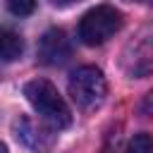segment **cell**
Masks as SVG:
<instances>
[{
    "instance_id": "cell-1",
    "label": "cell",
    "mask_w": 153,
    "mask_h": 153,
    "mask_svg": "<svg viewBox=\"0 0 153 153\" xmlns=\"http://www.w3.org/2000/svg\"><path fill=\"white\" fill-rule=\"evenodd\" d=\"M24 96L31 103V108L41 115L43 122H48L53 129H65L72 122V112L65 103V98L57 93V88L48 79H31L24 86Z\"/></svg>"
},
{
    "instance_id": "cell-2",
    "label": "cell",
    "mask_w": 153,
    "mask_h": 153,
    "mask_svg": "<svg viewBox=\"0 0 153 153\" xmlns=\"http://www.w3.org/2000/svg\"><path fill=\"white\" fill-rule=\"evenodd\" d=\"M120 69L131 79L153 74V22L141 26L124 43L120 53Z\"/></svg>"
},
{
    "instance_id": "cell-3",
    "label": "cell",
    "mask_w": 153,
    "mask_h": 153,
    "mask_svg": "<svg viewBox=\"0 0 153 153\" xmlns=\"http://www.w3.org/2000/svg\"><path fill=\"white\" fill-rule=\"evenodd\" d=\"M122 29V14L112 5H96L79 22V38L86 45H103Z\"/></svg>"
},
{
    "instance_id": "cell-4",
    "label": "cell",
    "mask_w": 153,
    "mask_h": 153,
    "mask_svg": "<svg viewBox=\"0 0 153 153\" xmlns=\"http://www.w3.org/2000/svg\"><path fill=\"white\" fill-rule=\"evenodd\" d=\"M108 93V84L105 76L98 67L93 65H84L76 67L69 76V96L76 103V108L81 110H96Z\"/></svg>"
},
{
    "instance_id": "cell-5",
    "label": "cell",
    "mask_w": 153,
    "mask_h": 153,
    "mask_svg": "<svg viewBox=\"0 0 153 153\" xmlns=\"http://www.w3.org/2000/svg\"><path fill=\"white\" fill-rule=\"evenodd\" d=\"M38 57L43 65H65L72 57V43L62 29H48L38 43Z\"/></svg>"
},
{
    "instance_id": "cell-6",
    "label": "cell",
    "mask_w": 153,
    "mask_h": 153,
    "mask_svg": "<svg viewBox=\"0 0 153 153\" xmlns=\"http://www.w3.org/2000/svg\"><path fill=\"white\" fill-rule=\"evenodd\" d=\"M14 129H17V136L31 148V151H45L50 143H53V136L38 127V122H33L31 117H19L14 122Z\"/></svg>"
},
{
    "instance_id": "cell-7",
    "label": "cell",
    "mask_w": 153,
    "mask_h": 153,
    "mask_svg": "<svg viewBox=\"0 0 153 153\" xmlns=\"http://www.w3.org/2000/svg\"><path fill=\"white\" fill-rule=\"evenodd\" d=\"M0 53H2V62H14L22 53H24V41L19 33L5 29L2 31V43H0Z\"/></svg>"
},
{
    "instance_id": "cell-8",
    "label": "cell",
    "mask_w": 153,
    "mask_h": 153,
    "mask_svg": "<svg viewBox=\"0 0 153 153\" xmlns=\"http://www.w3.org/2000/svg\"><path fill=\"white\" fill-rule=\"evenodd\" d=\"M127 153H153V136L151 134H134L127 143Z\"/></svg>"
},
{
    "instance_id": "cell-9",
    "label": "cell",
    "mask_w": 153,
    "mask_h": 153,
    "mask_svg": "<svg viewBox=\"0 0 153 153\" xmlns=\"http://www.w3.org/2000/svg\"><path fill=\"white\" fill-rule=\"evenodd\" d=\"M7 10L14 17H29L36 10V0H7Z\"/></svg>"
},
{
    "instance_id": "cell-10",
    "label": "cell",
    "mask_w": 153,
    "mask_h": 153,
    "mask_svg": "<svg viewBox=\"0 0 153 153\" xmlns=\"http://www.w3.org/2000/svg\"><path fill=\"white\" fill-rule=\"evenodd\" d=\"M139 112H141V115H146V117H151V115H153V91L143 98V103L139 105Z\"/></svg>"
},
{
    "instance_id": "cell-11",
    "label": "cell",
    "mask_w": 153,
    "mask_h": 153,
    "mask_svg": "<svg viewBox=\"0 0 153 153\" xmlns=\"http://www.w3.org/2000/svg\"><path fill=\"white\" fill-rule=\"evenodd\" d=\"M53 2H55V5H62V7H65V5H72V2H79V0H53Z\"/></svg>"
},
{
    "instance_id": "cell-12",
    "label": "cell",
    "mask_w": 153,
    "mask_h": 153,
    "mask_svg": "<svg viewBox=\"0 0 153 153\" xmlns=\"http://www.w3.org/2000/svg\"><path fill=\"white\" fill-rule=\"evenodd\" d=\"M127 2H141V5H148V2H153V0H127Z\"/></svg>"
}]
</instances>
